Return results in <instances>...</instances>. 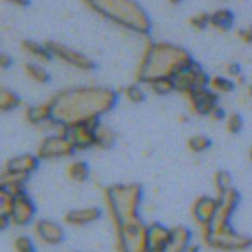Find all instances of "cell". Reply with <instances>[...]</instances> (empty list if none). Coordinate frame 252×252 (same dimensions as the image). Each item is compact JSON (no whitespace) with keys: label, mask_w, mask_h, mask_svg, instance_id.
<instances>
[{"label":"cell","mask_w":252,"mask_h":252,"mask_svg":"<svg viewBox=\"0 0 252 252\" xmlns=\"http://www.w3.org/2000/svg\"><path fill=\"white\" fill-rule=\"evenodd\" d=\"M117 94L101 86H80L57 94L51 100L53 121L61 127L79 123L98 122L113 108Z\"/></svg>","instance_id":"6da1fadb"},{"label":"cell","mask_w":252,"mask_h":252,"mask_svg":"<svg viewBox=\"0 0 252 252\" xmlns=\"http://www.w3.org/2000/svg\"><path fill=\"white\" fill-rule=\"evenodd\" d=\"M192 63L193 59L181 47L166 42L152 43L145 49L138 66V80L148 84L160 78L174 79Z\"/></svg>","instance_id":"7a4b0ae2"},{"label":"cell","mask_w":252,"mask_h":252,"mask_svg":"<svg viewBox=\"0 0 252 252\" xmlns=\"http://www.w3.org/2000/svg\"><path fill=\"white\" fill-rule=\"evenodd\" d=\"M91 10L115 24L137 33L150 31V19L147 11L134 0H84Z\"/></svg>","instance_id":"3957f363"},{"label":"cell","mask_w":252,"mask_h":252,"mask_svg":"<svg viewBox=\"0 0 252 252\" xmlns=\"http://www.w3.org/2000/svg\"><path fill=\"white\" fill-rule=\"evenodd\" d=\"M105 201L113 221H123L138 218L142 191L137 185H120L107 189Z\"/></svg>","instance_id":"277c9868"},{"label":"cell","mask_w":252,"mask_h":252,"mask_svg":"<svg viewBox=\"0 0 252 252\" xmlns=\"http://www.w3.org/2000/svg\"><path fill=\"white\" fill-rule=\"evenodd\" d=\"M209 248L219 251H245L252 248V238L234 230L231 225L225 226L219 230L211 231L206 238L202 239Z\"/></svg>","instance_id":"5b68a950"},{"label":"cell","mask_w":252,"mask_h":252,"mask_svg":"<svg viewBox=\"0 0 252 252\" xmlns=\"http://www.w3.org/2000/svg\"><path fill=\"white\" fill-rule=\"evenodd\" d=\"M75 152L73 143L59 126L56 134L48 135L39 143L36 155L39 160H53L70 157Z\"/></svg>","instance_id":"8992f818"},{"label":"cell","mask_w":252,"mask_h":252,"mask_svg":"<svg viewBox=\"0 0 252 252\" xmlns=\"http://www.w3.org/2000/svg\"><path fill=\"white\" fill-rule=\"evenodd\" d=\"M175 90L180 91L185 96L194 90H198L202 88H208L209 76L197 65L196 63H192L186 69L177 74L174 78Z\"/></svg>","instance_id":"52a82bcc"},{"label":"cell","mask_w":252,"mask_h":252,"mask_svg":"<svg viewBox=\"0 0 252 252\" xmlns=\"http://www.w3.org/2000/svg\"><path fill=\"white\" fill-rule=\"evenodd\" d=\"M46 46L49 49V52H51L52 57L59 59V61L73 66V68L79 69V70L89 71L95 66V64H94V62L90 58L84 56L80 52L74 51V49L64 46V44L58 43V42H47Z\"/></svg>","instance_id":"ba28073f"},{"label":"cell","mask_w":252,"mask_h":252,"mask_svg":"<svg viewBox=\"0 0 252 252\" xmlns=\"http://www.w3.org/2000/svg\"><path fill=\"white\" fill-rule=\"evenodd\" d=\"M100 122V121H98ZM98 122L79 123V125L61 127L66 137L73 143L75 150H85L95 147L96 143V126Z\"/></svg>","instance_id":"9c48e42d"},{"label":"cell","mask_w":252,"mask_h":252,"mask_svg":"<svg viewBox=\"0 0 252 252\" xmlns=\"http://www.w3.org/2000/svg\"><path fill=\"white\" fill-rule=\"evenodd\" d=\"M219 201L213 197H199L192 207V217L201 229V233L208 230L218 212Z\"/></svg>","instance_id":"30bf717a"},{"label":"cell","mask_w":252,"mask_h":252,"mask_svg":"<svg viewBox=\"0 0 252 252\" xmlns=\"http://www.w3.org/2000/svg\"><path fill=\"white\" fill-rule=\"evenodd\" d=\"M191 110L201 116H211L212 112L219 107L218 95L209 88H202L186 95Z\"/></svg>","instance_id":"8fae6325"},{"label":"cell","mask_w":252,"mask_h":252,"mask_svg":"<svg viewBox=\"0 0 252 252\" xmlns=\"http://www.w3.org/2000/svg\"><path fill=\"white\" fill-rule=\"evenodd\" d=\"M34 214L36 207L26 192L15 196L14 207L10 214V224L15 226H27L33 221Z\"/></svg>","instance_id":"7c38bea8"},{"label":"cell","mask_w":252,"mask_h":252,"mask_svg":"<svg viewBox=\"0 0 252 252\" xmlns=\"http://www.w3.org/2000/svg\"><path fill=\"white\" fill-rule=\"evenodd\" d=\"M34 236L44 245H59L64 240V230L58 223L49 219H39L33 224Z\"/></svg>","instance_id":"4fadbf2b"},{"label":"cell","mask_w":252,"mask_h":252,"mask_svg":"<svg viewBox=\"0 0 252 252\" xmlns=\"http://www.w3.org/2000/svg\"><path fill=\"white\" fill-rule=\"evenodd\" d=\"M39 159L37 158V155H31V154H25L20 155V157H15L12 159H10L9 161L5 165L4 170L2 171L10 172V174L19 175V176L27 177L29 179L30 175L37 169L38 166Z\"/></svg>","instance_id":"5bb4252c"},{"label":"cell","mask_w":252,"mask_h":252,"mask_svg":"<svg viewBox=\"0 0 252 252\" xmlns=\"http://www.w3.org/2000/svg\"><path fill=\"white\" fill-rule=\"evenodd\" d=\"M171 240V229L161 224L148 225V244L150 252H165Z\"/></svg>","instance_id":"9a60e30c"},{"label":"cell","mask_w":252,"mask_h":252,"mask_svg":"<svg viewBox=\"0 0 252 252\" xmlns=\"http://www.w3.org/2000/svg\"><path fill=\"white\" fill-rule=\"evenodd\" d=\"M100 209L95 207L74 209L66 213L64 221L71 226H85L97 220L100 218Z\"/></svg>","instance_id":"2e32d148"},{"label":"cell","mask_w":252,"mask_h":252,"mask_svg":"<svg viewBox=\"0 0 252 252\" xmlns=\"http://www.w3.org/2000/svg\"><path fill=\"white\" fill-rule=\"evenodd\" d=\"M191 231L185 226L171 229V240L165 252H189L192 243Z\"/></svg>","instance_id":"e0dca14e"},{"label":"cell","mask_w":252,"mask_h":252,"mask_svg":"<svg viewBox=\"0 0 252 252\" xmlns=\"http://www.w3.org/2000/svg\"><path fill=\"white\" fill-rule=\"evenodd\" d=\"M25 118L31 125H44L53 121V112H52L51 100L48 102H43L41 105L31 106L25 111Z\"/></svg>","instance_id":"ac0fdd59"},{"label":"cell","mask_w":252,"mask_h":252,"mask_svg":"<svg viewBox=\"0 0 252 252\" xmlns=\"http://www.w3.org/2000/svg\"><path fill=\"white\" fill-rule=\"evenodd\" d=\"M21 49L31 58L36 59L37 62H48L52 58V54L46 44H39L38 42L32 39H25L21 42Z\"/></svg>","instance_id":"d6986e66"},{"label":"cell","mask_w":252,"mask_h":252,"mask_svg":"<svg viewBox=\"0 0 252 252\" xmlns=\"http://www.w3.org/2000/svg\"><path fill=\"white\" fill-rule=\"evenodd\" d=\"M234 22V14L228 9H219L209 14V26L218 31L225 32L230 30Z\"/></svg>","instance_id":"ffe728a7"},{"label":"cell","mask_w":252,"mask_h":252,"mask_svg":"<svg viewBox=\"0 0 252 252\" xmlns=\"http://www.w3.org/2000/svg\"><path fill=\"white\" fill-rule=\"evenodd\" d=\"M66 175L71 181L76 182V184H83L89 179V175H90L89 165L85 161L76 160L69 165L66 169Z\"/></svg>","instance_id":"44dd1931"},{"label":"cell","mask_w":252,"mask_h":252,"mask_svg":"<svg viewBox=\"0 0 252 252\" xmlns=\"http://www.w3.org/2000/svg\"><path fill=\"white\" fill-rule=\"evenodd\" d=\"M25 74L29 79L37 84H46L49 80V74L38 63H26L24 66Z\"/></svg>","instance_id":"7402d4cb"},{"label":"cell","mask_w":252,"mask_h":252,"mask_svg":"<svg viewBox=\"0 0 252 252\" xmlns=\"http://www.w3.org/2000/svg\"><path fill=\"white\" fill-rule=\"evenodd\" d=\"M116 135L111 128L107 126L101 125L100 122L96 126V143L95 147L100 148H110L115 143Z\"/></svg>","instance_id":"603a6c76"},{"label":"cell","mask_w":252,"mask_h":252,"mask_svg":"<svg viewBox=\"0 0 252 252\" xmlns=\"http://www.w3.org/2000/svg\"><path fill=\"white\" fill-rule=\"evenodd\" d=\"M208 88L217 95L218 94H228L234 90L235 83L226 76H213V78H209Z\"/></svg>","instance_id":"cb8c5ba5"},{"label":"cell","mask_w":252,"mask_h":252,"mask_svg":"<svg viewBox=\"0 0 252 252\" xmlns=\"http://www.w3.org/2000/svg\"><path fill=\"white\" fill-rule=\"evenodd\" d=\"M21 103L20 97L11 90L7 89H1L0 91V108L1 111H12Z\"/></svg>","instance_id":"d4e9b609"},{"label":"cell","mask_w":252,"mask_h":252,"mask_svg":"<svg viewBox=\"0 0 252 252\" xmlns=\"http://www.w3.org/2000/svg\"><path fill=\"white\" fill-rule=\"evenodd\" d=\"M148 85L150 86V90H152L153 93L158 94V95H166V94L175 90L174 79L170 78L155 79V80L149 81Z\"/></svg>","instance_id":"484cf974"},{"label":"cell","mask_w":252,"mask_h":252,"mask_svg":"<svg viewBox=\"0 0 252 252\" xmlns=\"http://www.w3.org/2000/svg\"><path fill=\"white\" fill-rule=\"evenodd\" d=\"M209 147H211V139L206 135H193L187 140V148L196 154L206 152Z\"/></svg>","instance_id":"4316f807"},{"label":"cell","mask_w":252,"mask_h":252,"mask_svg":"<svg viewBox=\"0 0 252 252\" xmlns=\"http://www.w3.org/2000/svg\"><path fill=\"white\" fill-rule=\"evenodd\" d=\"M15 252H36V248L31 238L26 235H19L12 243Z\"/></svg>","instance_id":"83f0119b"},{"label":"cell","mask_w":252,"mask_h":252,"mask_svg":"<svg viewBox=\"0 0 252 252\" xmlns=\"http://www.w3.org/2000/svg\"><path fill=\"white\" fill-rule=\"evenodd\" d=\"M214 185H216V189L218 193L228 191L231 189V177L225 171L217 172L214 176Z\"/></svg>","instance_id":"f1b7e54d"},{"label":"cell","mask_w":252,"mask_h":252,"mask_svg":"<svg viewBox=\"0 0 252 252\" xmlns=\"http://www.w3.org/2000/svg\"><path fill=\"white\" fill-rule=\"evenodd\" d=\"M244 125V121L239 113H230L228 117L225 118V127L229 133L231 134H236L241 130Z\"/></svg>","instance_id":"f546056e"},{"label":"cell","mask_w":252,"mask_h":252,"mask_svg":"<svg viewBox=\"0 0 252 252\" xmlns=\"http://www.w3.org/2000/svg\"><path fill=\"white\" fill-rule=\"evenodd\" d=\"M125 93H126V96H127L128 100L132 101V102H135V103L142 102L145 97L144 91H143V89L140 88L139 85L128 86V88L126 89Z\"/></svg>","instance_id":"4dcf8cb0"},{"label":"cell","mask_w":252,"mask_h":252,"mask_svg":"<svg viewBox=\"0 0 252 252\" xmlns=\"http://www.w3.org/2000/svg\"><path fill=\"white\" fill-rule=\"evenodd\" d=\"M189 25L196 30H203L209 26V14L207 12H199V14L193 15L189 19Z\"/></svg>","instance_id":"1f68e13d"},{"label":"cell","mask_w":252,"mask_h":252,"mask_svg":"<svg viewBox=\"0 0 252 252\" xmlns=\"http://www.w3.org/2000/svg\"><path fill=\"white\" fill-rule=\"evenodd\" d=\"M239 37H240L241 41L246 42V43H251L252 42V25L251 26L246 27V29L239 31Z\"/></svg>","instance_id":"d6a6232c"},{"label":"cell","mask_w":252,"mask_h":252,"mask_svg":"<svg viewBox=\"0 0 252 252\" xmlns=\"http://www.w3.org/2000/svg\"><path fill=\"white\" fill-rule=\"evenodd\" d=\"M0 64H1L2 69H6L7 66L11 64V59H10L6 54H2L1 58H0Z\"/></svg>","instance_id":"836d02e7"},{"label":"cell","mask_w":252,"mask_h":252,"mask_svg":"<svg viewBox=\"0 0 252 252\" xmlns=\"http://www.w3.org/2000/svg\"><path fill=\"white\" fill-rule=\"evenodd\" d=\"M5 1L10 2L15 6H26V5H29V0H5Z\"/></svg>","instance_id":"e575fe53"},{"label":"cell","mask_w":252,"mask_h":252,"mask_svg":"<svg viewBox=\"0 0 252 252\" xmlns=\"http://www.w3.org/2000/svg\"><path fill=\"white\" fill-rule=\"evenodd\" d=\"M167 1H169L170 4H179V2L181 1V0H167Z\"/></svg>","instance_id":"d590c367"},{"label":"cell","mask_w":252,"mask_h":252,"mask_svg":"<svg viewBox=\"0 0 252 252\" xmlns=\"http://www.w3.org/2000/svg\"><path fill=\"white\" fill-rule=\"evenodd\" d=\"M250 159L252 160V147H251V149H250Z\"/></svg>","instance_id":"8d00e7d4"}]
</instances>
